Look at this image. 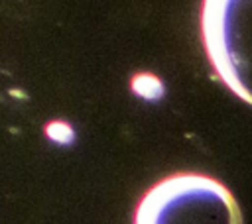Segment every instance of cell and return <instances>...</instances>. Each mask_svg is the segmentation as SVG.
I'll use <instances>...</instances> for the list:
<instances>
[{
  "mask_svg": "<svg viewBox=\"0 0 252 224\" xmlns=\"http://www.w3.org/2000/svg\"><path fill=\"white\" fill-rule=\"evenodd\" d=\"M199 26L215 75L252 106V0H201Z\"/></svg>",
  "mask_w": 252,
  "mask_h": 224,
  "instance_id": "2",
  "label": "cell"
},
{
  "mask_svg": "<svg viewBox=\"0 0 252 224\" xmlns=\"http://www.w3.org/2000/svg\"><path fill=\"white\" fill-rule=\"evenodd\" d=\"M47 134L55 140V141H69L71 138V130L67 124H61V122H53L49 128H47Z\"/></svg>",
  "mask_w": 252,
  "mask_h": 224,
  "instance_id": "4",
  "label": "cell"
},
{
  "mask_svg": "<svg viewBox=\"0 0 252 224\" xmlns=\"http://www.w3.org/2000/svg\"><path fill=\"white\" fill-rule=\"evenodd\" d=\"M132 88L144 98H158L161 94V83L154 75H148V73L136 75L132 79Z\"/></svg>",
  "mask_w": 252,
  "mask_h": 224,
  "instance_id": "3",
  "label": "cell"
},
{
  "mask_svg": "<svg viewBox=\"0 0 252 224\" xmlns=\"http://www.w3.org/2000/svg\"><path fill=\"white\" fill-rule=\"evenodd\" d=\"M134 224H244L234 195L219 179L181 171L159 179L140 198Z\"/></svg>",
  "mask_w": 252,
  "mask_h": 224,
  "instance_id": "1",
  "label": "cell"
}]
</instances>
